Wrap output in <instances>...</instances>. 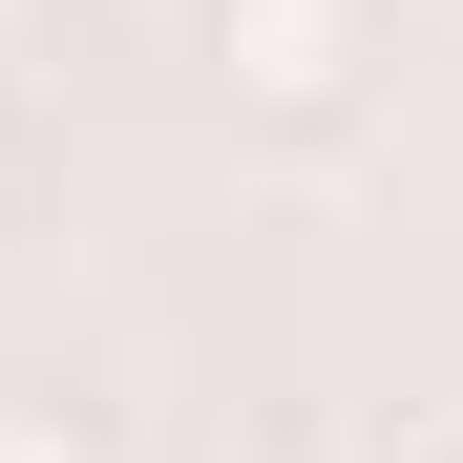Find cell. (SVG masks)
I'll list each match as a JSON object with an SVG mask.
<instances>
[{"label": "cell", "mask_w": 463, "mask_h": 463, "mask_svg": "<svg viewBox=\"0 0 463 463\" xmlns=\"http://www.w3.org/2000/svg\"><path fill=\"white\" fill-rule=\"evenodd\" d=\"M0 463H106V421L63 401V379H0Z\"/></svg>", "instance_id": "cell-2"}, {"label": "cell", "mask_w": 463, "mask_h": 463, "mask_svg": "<svg viewBox=\"0 0 463 463\" xmlns=\"http://www.w3.org/2000/svg\"><path fill=\"white\" fill-rule=\"evenodd\" d=\"M0 169H22V147H0Z\"/></svg>", "instance_id": "cell-3"}, {"label": "cell", "mask_w": 463, "mask_h": 463, "mask_svg": "<svg viewBox=\"0 0 463 463\" xmlns=\"http://www.w3.org/2000/svg\"><path fill=\"white\" fill-rule=\"evenodd\" d=\"M379 63H401V0H211V85L253 127H358Z\"/></svg>", "instance_id": "cell-1"}]
</instances>
